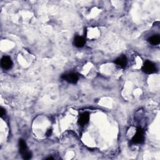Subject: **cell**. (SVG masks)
I'll return each instance as SVG.
<instances>
[{
  "label": "cell",
  "mask_w": 160,
  "mask_h": 160,
  "mask_svg": "<svg viewBox=\"0 0 160 160\" xmlns=\"http://www.w3.org/2000/svg\"><path fill=\"white\" fill-rule=\"evenodd\" d=\"M142 70L144 73L147 74H152L156 72L157 68L156 67V65L152 62L146 61L143 64Z\"/></svg>",
  "instance_id": "1"
},
{
  "label": "cell",
  "mask_w": 160,
  "mask_h": 160,
  "mask_svg": "<svg viewBox=\"0 0 160 160\" xmlns=\"http://www.w3.org/2000/svg\"><path fill=\"white\" fill-rule=\"evenodd\" d=\"M135 144H139L142 143L144 142V133L143 130L141 128H138L136 130V133L133 137L131 140Z\"/></svg>",
  "instance_id": "2"
},
{
  "label": "cell",
  "mask_w": 160,
  "mask_h": 160,
  "mask_svg": "<svg viewBox=\"0 0 160 160\" xmlns=\"http://www.w3.org/2000/svg\"><path fill=\"white\" fill-rule=\"evenodd\" d=\"M1 66L4 69H9L13 67L12 60L8 56H4L1 60Z\"/></svg>",
  "instance_id": "3"
},
{
  "label": "cell",
  "mask_w": 160,
  "mask_h": 160,
  "mask_svg": "<svg viewBox=\"0 0 160 160\" xmlns=\"http://www.w3.org/2000/svg\"><path fill=\"white\" fill-rule=\"evenodd\" d=\"M64 80L67 81V82L72 83V84H75L78 81V76L75 73H69V74H63L62 77Z\"/></svg>",
  "instance_id": "4"
},
{
  "label": "cell",
  "mask_w": 160,
  "mask_h": 160,
  "mask_svg": "<svg viewBox=\"0 0 160 160\" xmlns=\"http://www.w3.org/2000/svg\"><path fill=\"white\" fill-rule=\"evenodd\" d=\"M89 120V114L88 112H84L79 116L78 119V124L81 126L86 125Z\"/></svg>",
  "instance_id": "5"
},
{
  "label": "cell",
  "mask_w": 160,
  "mask_h": 160,
  "mask_svg": "<svg viewBox=\"0 0 160 160\" xmlns=\"http://www.w3.org/2000/svg\"><path fill=\"white\" fill-rule=\"evenodd\" d=\"M85 43V39L81 36H76L74 40V45L77 48H82Z\"/></svg>",
  "instance_id": "6"
},
{
  "label": "cell",
  "mask_w": 160,
  "mask_h": 160,
  "mask_svg": "<svg viewBox=\"0 0 160 160\" xmlns=\"http://www.w3.org/2000/svg\"><path fill=\"white\" fill-rule=\"evenodd\" d=\"M115 63L117 64L120 66L121 68H125L127 64V58L125 56H120V57L118 58L116 60Z\"/></svg>",
  "instance_id": "7"
},
{
  "label": "cell",
  "mask_w": 160,
  "mask_h": 160,
  "mask_svg": "<svg viewBox=\"0 0 160 160\" xmlns=\"http://www.w3.org/2000/svg\"><path fill=\"white\" fill-rule=\"evenodd\" d=\"M19 146H20V152L21 154L28 151L26 143L23 139H21L19 141Z\"/></svg>",
  "instance_id": "8"
},
{
  "label": "cell",
  "mask_w": 160,
  "mask_h": 160,
  "mask_svg": "<svg viewBox=\"0 0 160 160\" xmlns=\"http://www.w3.org/2000/svg\"><path fill=\"white\" fill-rule=\"evenodd\" d=\"M148 41L153 45H158L160 43V37L159 35H154L148 38Z\"/></svg>",
  "instance_id": "9"
},
{
  "label": "cell",
  "mask_w": 160,
  "mask_h": 160,
  "mask_svg": "<svg viewBox=\"0 0 160 160\" xmlns=\"http://www.w3.org/2000/svg\"><path fill=\"white\" fill-rule=\"evenodd\" d=\"M22 156H23V158L24 159H30L32 157V154H31V152L27 151V152H25L24 153L22 154Z\"/></svg>",
  "instance_id": "10"
},
{
  "label": "cell",
  "mask_w": 160,
  "mask_h": 160,
  "mask_svg": "<svg viewBox=\"0 0 160 160\" xmlns=\"http://www.w3.org/2000/svg\"><path fill=\"white\" fill-rule=\"evenodd\" d=\"M0 111H1V116L3 117L4 115H5V110H4L3 108H0Z\"/></svg>",
  "instance_id": "11"
},
{
  "label": "cell",
  "mask_w": 160,
  "mask_h": 160,
  "mask_svg": "<svg viewBox=\"0 0 160 160\" xmlns=\"http://www.w3.org/2000/svg\"><path fill=\"white\" fill-rule=\"evenodd\" d=\"M51 133H52V130H48V131H46V136H50L51 135Z\"/></svg>",
  "instance_id": "12"
},
{
  "label": "cell",
  "mask_w": 160,
  "mask_h": 160,
  "mask_svg": "<svg viewBox=\"0 0 160 160\" xmlns=\"http://www.w3.org/2000/svg\"><path fill=\"white\" fill-rule=\"evenodd\" d=\"M53 158L52 157H50V158H46V159H53Z\"/></svg>",
  "instance_id": "13"
}]
</instances>
